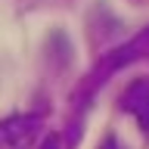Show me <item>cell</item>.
Listing matches in <instances>:
<instances>
[{
    "label": "cell",
    "mask_w": 149,
    "mask_h": 149,
    "mask_svg": "<svg viewBox=\"0 0 149 149\" xmlns=\"http://www.w3.org/2000/svg\"><path fill=\"white\" fill-rule=\"evenodd\" d=\"M121 109L134 115L140 130H149V81L146 78H137L127 84V90L121 93Z\"/></svg>",
    "instance_id": "3"
},
{
    "label": "cell",
    "mask_w": 149,
    "mask_h": 149,
    "mask_svg": "<svg viewBox=\"0 0 149 149\" xmlns=\"http://www.w3.org/2000/svg\"><path fill=\"white\" fill-rule=\"evenodd\" d=\"M96 149H124V146H121V143H118L115 137H106V140H102V143H100Z\"/></svg>",
    "instance_id": "5"
},
{
    "label": "cell",
    "mask_w": 149,
    "mask_h": 149,
    "mask_svg": "<svg viewBox=\"0 0 149 149\" xmlns=\"http://www.w3.org/2000/svg\"><path fill=\"white\" fill-rule=\"evenodd\" d=\"M37 134H40V115H34V112L9 115L0 121V143L6 149H31Z\"/></svg>",
    "instance_id": "1"
},
{
    "label": "cell",
    "mask_w": 149,
    "mask_h": 149,
    "mask_svg": "<svg viewBox=\"0 0 149 149\" xmlns=\"http://www.w3.org/2000/svg\"><path fill=\"white\" fill-rule=\"evenodd\" d=\"M37 149H62V140L56 137V134H50V137L40 140V146H37Z\"/></svg>",
    "instance_id": "4"
},
{
    "label": "cell",
    "mask_w": 149,
    "mask_h": 149,
    "mask_svg": "<svg viewBox=\"0 0 149 149\" xmlns=\"http://www.w3.org/2000/svg\"><path fill=\"white\" fill-rule=\"evenodd\" d=\"M146 53H149V28H143L140 34L130 37L127 44H121V47H115L112 53H106V59H102V74L118 72V68H124V65L143 59Z\"/></svg>",
    "instance_id": "2"
}]
</instances>
